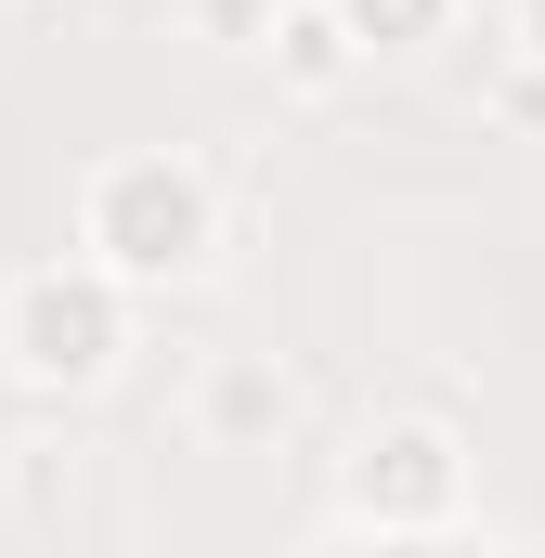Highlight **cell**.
<instances>
[{"label": "cell", "instance_id": "cell-1", "mask_svg": "<svg viewBox=\"0 0 545 558\" xmlns=\"http://www.w3.org/2000/svg\"><path fill=\"white\" fill-rule=\"evenodd\" d=\"M208 247H221V182H208L182 143L92 156V182H78V247H65V260H92V274L131 286V299H169V286L208 274Z\"/></svg>", "mask_w": 545, "mask_h": 558}, {"label": "cell", "instance_id": "cell-2", "mask_svg": "<svg viewBox=\"0 0 545 558\" xmlns=\"http://www.w3.org/2000/svg\"><path fill=\"white\" fill-rule=\"evenodd\" d=\"M131 286H105L92 260H39V274L0 286V364L26 390H105L118 351H131Z\"/></svg>", "mask_w": 545, "mask_h": 558}, {"label": "cell", "instance_id": "cell-3", "mask_svg": "<svg viewBox=\"0 0 545 558\" xmlns=\"http://www.w3.org/2000/svg\"><path fill=\"white\" fill-rule=\"evenodd\" d=\"M338 507L377 533V546H428L455 507H468V428L403 403V416H377L351 454H338Z\"/></svg>", "mask_w": 545, "mask_h": 558}, {"label": "cell", "instance_id": "cell-4", "mask_svg": "<svg viewBox=\"0 0 545 558\" xmlns=\"http://www.w3.org/2000/svg\"><path fill=\"white\" fill-rule=\"evenodd\" d=\"M182 416H195V441H208V454H272V441L299 428V377H286L272 351H208Z\"/></svg>", "mask_w": 545, "mask_h": 558}, {"label": "cell", "instance_id": "cell-5", "mask_svg": "<svg viewBox=\"0 0 545 558\" xmlns=\"http://www.w3.org/2000/svg\"><path fill=\"white\" fill-rule=\"evenodd\" d=\"M272 78H286V92H299V105H325V92H351V78H364V52H351V26H338V13H325V0H272Z\"/></svg>", "mask_w": 545, "mask_h": 558}, {"label": "cell", "instance_id": "cell-6", "mask_svg": "<svg viewBox=\"0 0 545 558\" xmlns=\"http://www.w3.org/2000/svg\"><path fill=\"white\" fill-rule=\"evenodd\" d=\"M338 26H351V52L377 65V52H428L441 26H455V0H325Z\"/></svg>", "mask_w": 545, "mask_h": 558}, {"label": "cell", "instance_id": "cell-7", "mask_svg": "<svg viewBox=\"0 0 545 558\" xmlns=\"http://www.w3.org/2000/svg\"><path fill=\"white\" fill-rule=\"evenodd\" d=\"M195 39H221V52H261V39H272V0H195Z\"/></svg>", "mask_w": 545, "mask_h": 558}, {"label": "cell", "instance_id": "cell-8", "mask_svg": "<svg viewBox=\"0 0 545 558\" xmlns=\"http://www.w3.org/2000/svg\"><path fill=\"white\" fill-rule=\"evenodd\" d=\"M507 26H520V65H545V0H520Z\"/></svg>", "mask_w": 545, "mask_h": 558}, {"label": "cell", "instance_id": "cell-9", "mask_svg": "<svg viewBox=\"0 0 545 558\" xmlns=\"http://www.w3.org/2000/svg\"><path fill=\"white\" fill-rule=\"evenodd\" d=\"M0 13H39V0H0Z\"/></svg>", "mask_w": 545, "mask_h": 558}]
</instances>
